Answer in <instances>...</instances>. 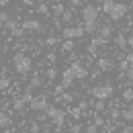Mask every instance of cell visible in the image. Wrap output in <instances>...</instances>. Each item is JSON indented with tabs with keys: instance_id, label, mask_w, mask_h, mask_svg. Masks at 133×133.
Returning <instances> with one entry per match:
<instances>
[{
	"instance_id": "cell-43",
	"label": "cell",
	"mask_w": 133,
	"mask_h": 133,
	"mask_svg": "<svg viewBox=\"0 0 133 133\" xmlns=\"http://www.w3.org/2000/svg\"><path fill=\"white\" fill-rule=\"evenodd\" d=\"M45 45H55V39H53V37H47V39H45Z\"/></svg>"
},
{
	"instance_id": "cell-26",
	"label": "cell",
	"mask_w": 133,
	"mask_h": 133,
	"mask_svg": "<svg viewBox=\"0 0 133 133\" xmlns=\"http://www.w3.org/2000/svg\"><path fill=\"white\" fill-rule=\"evenodd\" d=\"M45 76H47L49 80H53V78L57 76V70H55V68H47V72H45Z\"/></svg>"
},
{
	"instance_id": "cell-14",
	"label": "cell",
	"mask_w": 133,
	"mask_h": 133,
	"mask_svg": "<svg viewBox=\"0 0 133 133\" xmlns=\"http://www.w3.org/2000/svg\"><path fill=\"white\" fill-rule=\"evenodd\" d=\"M111 35H113V29L109 25H102L98 29V37H102V39H111Z\"/></svg>"
},
{
	"instance_id": "cell-13",
	"label": "cell",
	"mask_w": 133,
	"mask_h": 133,
	"mask_svg": "<svg viewBox=\"0 0 133 133\" xmlns=\"http://www.w3.org/2000/svg\"><path fill=\"white\" fill-rule=\"evenodd\" d=\"M43 84V78H41V74H37L35 72L33 76H31V82H29V88H39Z\"/></svg>"
},
{
	"instance_id": "cell-12",
	"label": "cell",
	"mask_w": 133,
	"mask_h": 133,
	"mask_svg": "<svg viewBox=\"0 0 133 133\" xmlns=\"http://www.w3.org/2000/svg\"><path fill=\"white\" fill-rule=\"evenodd\" d=\"M62 84H64V86H72V84H74V76H72V72H70V68H66V70H64V72H62Z\"/></svg>"
},
{
	"instance_id": "cell-31",
	"label": "cell",
	"mask_w": 133,
	"mask_h": 133,
	"mask_svg": "<svg viewBox=\"0 0 133 133\" xmlns=\"http://www.w3.org/2000/svg\"><path fill=\"white\" fill-rule=\"evenodd\" d=\"M123 74H125V78H127V80H133V66H129Z\"/></svg>"
},
{
	"instance_id": "cell-49",
	"label": "cell",
	"mask_w": 133,
	"mask_h": 133,
	"mask_svg": "<svg viewBox=\"0 0 133 133\" xmlns=\"http://www.w3.org/2000/svg\"><path fill=\"white\" fill-rule=\"evenodd\" d=\"M6 4H10V0H0V6H6Z\"/></svg>"
},
{
	"instance_id": "cell-9",
	"label": "cell",
	"mask_w": 133,
	"mask_h": 133,
	"mask_svg": "<svg viewBox=\"0 0 133 133\" xmlns=\"http://www.w3.org/2000/svg\"><path fill=\"white\" fill-rule=\"evenodd\" d=\"M21 27H23L25 31H43L41 21H37V18H25V21L21 23Z\"/></svg>"
},
{
	"instance_id": "cell-46",
	"label": "cell",
	"mask_w": 133,
	"mask_h": 133,
	"mask_svg": "<svg viewBox=\"0 0 133 133\" xmlns=\"http://www.w3.org/2000/svg\"><path fill=\"white\" fill-rule=\"evenodd\" d=\"M127 47H133V35H131V37H127Z\"/></svg>"
},
{
	"instance_id": "cell-1",
	"label": "cell",
	"mask_w": 133,
	"mask_h": 133,
	"mask_svg": "<svg viewBox=\"0 0 133 133\" xmlns=\"http://www.w3.org/2000/svg\"><path fill=\"white\" fill-rule=\"evenodd\" d=\"M98 15H100V8L94 4H86L82 8V21H84L86 33H94L98 29Z\"/></svg>"
},
{
	"instance_id": "cell-6",
	"label": "cell",
	"mask_w": 133,
	"mask_h": 133,
	"mask_svg": "<svg viewBox=\"0 0 133 133\" xmlns=\"http://www.w3.org/2000/svg\"><path fill=\"white\" fill-rule=\"evenodd\" d=\"M62 35L66 37V39H82L84 35H86V31H84V25H76V27H66L64 31H62Z\"/></svg>"
},
{
	"instance_id": "cell-40",
	"label": "cell",
	"mask_w": 133,
	"mask_h": 133,
	"mask_svg": "<svg viewBox=\"0 0 133 133\" xmlns=\"http://www.w3.org/2000/svg\"><path fill=\"white\" fill-rule=\"evenodd\" d=\"M39 131H41L39 123H33V125H31V133H39Z\"/></svg>"
},
{
	"instance_id": "cell-38",
	"label": "cell",
	"mask_w": 133,
	"mask_h": 133,
	"mask_svg": "<svg viewBox=\"0 0 133 133\" xmlns=\"http://www.w3.org/2000/svg\"><path fill=\"white\" fill-rule=\"evenodd\" d=\"M62 98L66 100V102H72V100H74V94H70V92H64V94H62Z\"/></svg>"
},
{
	"instance_id": "cell-45",
	"label": "cell",
	"mask_w": 133,
	"mask_h": 133,
	"mask_svg": "<svg viewBox=\"0 0 133 133\" xmlns=\"http://www.w3.org/2000/svg\"><path fill=\"white\" fill-rule=\"evenodd\" d=\"M70 4L76 8V6H80V4H82V0H70Z\"/></svg>"
},
{
	"instance_id": "cell-51",
	"label": "cell",
	"mask_w": 133,
	"mask_h": 133,
	"mask_svg": "<svg viewBox=\"0 0 133 133\" xmlns=\"http://www.w3.org/2000/svg\"><path fill=\"white\" fill-rule=\"evenodd\" d=\"M0 43H2V39H0Z\"/></svg>"
},
{
	"instance_id": "cell-32",
	"label": "cell",
	"mask_w": 133,
	"mask_h": 133,
	"mask_svg": "<svg viewBox=\"0 0 133 133\" xmlns=\"http://www.w3.org/2000/svg\"><path fill=\"white\" fill-rule=\"evenodd\" d=\"M64 92H66V86H64V84L59 82V86H55V94H57V96H62Z\"/></svg>"
},
{
	"instance_id": "cell-18",
	"label": "cell",
	"mask_w": 133,
	"mask_h": 133,
	"mask_svg": "<svg viewBox=\"0 0 133 133\" xmlns=\"http://www.w3.org/2000/svg\"><path fill=\"white\" fill-rule=\"evenodd\" d=\"M74 45H76L74 39H64V43H62V51H72V49H74Z\"/></svg>"
},
{
	"instance_id": "cell-47",
	"label": "cell",
	"mask_w": 133,
	"mask_h": 133,
	"mask_svg": "<svg viewBox=\"0 0 133 133\" xmlns=\"http://www.w3.org/2000/svg\"><path fill=\"white\" fill-rule=\"evenodd\" d=\"M125 59H127L129 64H133V51H131V53H129V55H127V57H125Z\"/></svg>"
},
{
	"instance_id": "cell-39",
	"label": "cell",
	"mask_w": 133,
	"mask_h": 133,
	"mask_svg": "<svg viewBox=\"0 0 133 133\" xmlns=\"http://www.w3.org/2000/svg\"><path fill=\"white\" fill-rule=\"evenodd\" d=\"M96 49H98L96 45H92V43L88 45V53H90V55H96Z\"/></svg>"
},
{
	"instance_id": "cell-10",
	"label": "cell",
	"mask_w": 133,
	"mask_h": 133,
	"mask_svg": "<svg viewBox=\"0 0 133 133\" xmlns=\"http://www.w3.org/2000/svg\"><path fill=\"white\" fill-rule=\"evenodd\" d=\"M96 66H98L100 72H109V70L113 68V62H111L109 57H98V59H96Z\"/></svg>"
},
{
	"instance_id": "cell-35",
	"label": "cell",
	"mask_w": 133,
	"mask_h": 133,
	"mask_svg": "<svg viewBox=\"0 0 133 133\" xmlns=\"http://www.w3.org/2000/svg\"><path fill=\"white\" fill-rule=\"evenodd\" d=\"M70 131H72V133H82V127H80L78 123H74V125L70 127Z\"/></svg>"
},
{
	"instance_id": "cell-33",
	"label": "cell",
	"mask_w": 133,
	"mask_h": 133,
	"mask_svg": "<svg viewBox=\"0 0 133 133\" xmlns=\"http://www.w3.org/2000/svg\"><path fill=\"white\" fill-rule=\"evenodd\" d=\"M70 115L74 117V119H80V115H82V111H80V109H70Z\"/></svg>"
},
{
	"instance_id": "cell-34",
	"label": "cell",
	"mask_w": 133,
	"mask_h": 133,
	"mask_svg": "<svg viewBox=\"0 0 133 133\" xmlns=\"http://www.w3.org/2000/svg\"><path fill=\"white\" fill-rule=\"evenodd\" d=\"M129 66H133V64H129L127 59H123V62L119 64V70H121V72H125V70H127V68H129Z\"/></svg>"
},
{
	"instance_id": "cell-5",
	"label": "cell",
	"mask_w": 133,
	"mask_h": 133,
	"mask_svg": "<svg viewBox=\"0 0 133 133\" xmlns=\"http://www.w3.org/2000/svg\"><path fill=\"white\" fill-rule=\"evenodd\" d=\"M45 115L51 119L53 125L64 127V123H66V113H64L62 109H57V107H47V109H45Z\"/></svg>"
},
{
	"instance_id": "cell-21",
	"label": "cell",
	"mask_w": 133,
	"mask_h": 133,
	"mask_svg": "<svg viewBox=\"0 0 133 133\" xmlns=\"http://www.w3.org/2000/svg\"><path fill=\"white\" fill-rule=\"evenodd\" d=\"M25 104H27V102H25L23 98H15V102H12V109L21 113V111H25Z\"/></svg>"
},
{
	"instance_id": "cell-22",
	"label": "cell",
	"mask_w": 133,
	"mask_h": 133,
	"mask_svg": "<svg viewBox=\"0 0 133 133\" xmlns=\"http://www.w3.org/2000/svg\"><path fill=\"white\" fill-rule=\"evenodd\" d=\"M121 117H123L125 121H133V107H129V109H123V111H121Z\"/></svg>"
},
{
	"instance_id": "cell-23",
	"label": "cell",
	"mask_w": 133,
	"mask_h": 133,
	"mask_svg": "<svg viewBox=\"0 0 133 133\" xmlns=\"http://www.w3.org/2000/svg\"><path fill=\"white\" fill-rule=\"evenodd\" d=\"M109 43V39H102V37H92V45H96V47H102V45H107Z\"/></svg>"
},
{
	"instance_id": "cell-19",
	"label": "cell",
	"mask_w": 133,
	"mask_h": 133,
	"mask_svg": "<svg viewBox=\"0 0 133 133\" xmlns=\"http://www.w3.org/2000/svg\"><path fill=\"white\" fill-rule=\"evenodd\" d=\"M123 100H125V102H133V86H129V88L123 90Z\"/></svg>"
},
{
	"instance_id": "cell-8",
	"label": "cell",
	"mask_w": 133,
	"mask_h": 133,
	"mask_svg": "<svg viewBox=\"0 0 133 133\" xmlns=\"http://www.w3.org/2000/svg\"><path fill=\"white\" fill-rule=\"evenodd\" d=\"M49 107V102H47V96H33V100L29 102V109L31 111H35V113H41V111H45Z\"/></svg>"
},
{
	"instance_id": "cell-42",
	"label": "cell",
	"mask_w": 133,
	"mask_h": 133,
	"mask_svg": "<svg viewBox=\"0 0 133 133\" xmlns=\"http://www.w3.org/2000/svg\"><path fill=\"white\" fill-rule=\"evenodd\" d=\"M8 12H0V23H6V21H8Z\"/></svg>"
},
{
	"instance_id": "cell-37",
	"label": "cell",
	"mask_w": 133,
	"mask_h": 133,
	"mask_svg": "<svg viewBox=\"0 0 133 133\" xmlns=\"http://www.w3.org/2000/svg\"><path fill=\"white\" fill-rule=\"evenodd\" d=\"M94 125H96V127H100V125H104V119H102L100 115H96V117H94Z\"/></svg>"
},
{
	"instance_id": "cell-30",
	"label": "cell",
	"mask_w": 133,
	"mask_h": 133,
	"mask_svg": "<svg viewBox=\"0 0 133 133\" xmlns=\"http://www.w3.org/2000/svg\"><path fill=\"white\" fill-rule=\"evenodd\" d=\"M94 109H96V113L104 111V100H98V98H96V102H94Z\"/></svg>"
},
{
	"instance_id": "cell-24",
	"label": "cell",
	"mask_w": 133,
	"mask_h": 133,
	"mask_svg": "<svg viewBox=\"0 0 133 133\" xmlns=\"http://www.w3.org/2000/svg\"><path fill=\"white\" fill-rule=\"evenodd\" d=\"M10 33H12V37H17V39H21V37L25 35V29H23V27H15V29H12Z\"/></svg>"
},
{
	"instance_id": "cell-2",
	"label": "cell",
	"mask_w": 133,
	"mask_h": 133,
	"mask_svg": "<svg viewBox=\"0 0 133 133\" xmlns=\"http://www.w3.org/2000/svg\"><path fill=\"white\" fill-rule=\"evenodd\" d=\"M12 68L17 70V74H21V76L31 74V72H33V59H31V55H27V53H23V51L15 53V55H12Z\"/></svg>"
},
{
	"instance_id": "cell-41",
	"label": "cell",
	"mask_w": 133,
	"mask_h": 133,
	"mask_svg": "<svg viewBox=\"0 0 133 133\" xmlns=\"http://www.w3.org/2000/svg\"><path fill=\"white\" fill-rule=\"evenodd\" d=\"M55 59H57V55H55V53H47V62H49V64H53Z\"/></svg>"
},
{
	"instance_id": "cell-7",
	"label": "cell",
	"mask_w": 133,
	"mask_h": 133,
	"mask_svg": "<svg viewBox=\"0 0 133 133\" xmlns=\"http://www.w3.org/2000/svg\"><path fill=\"white\" fill-rule=\"evenodd\" d=\"M70 72H72L74 80H84V78H88V70H86L80 62H72V64H70Z\"/></svg>"
},
{
	"instance_id": "cell-44",
	"label": "cell",
	"mask_w": 133,
	"mask_h": 133,
	"mask_svg": "<svg viewBox=\"0 0 133 133\" xmlns=\"http://www.w3.org/2000/svg\"><path fill=\"white\" fill-rule=\"evenodd\" d=\"M78 109H80V111H86V109H88V102H86V100H82V102H80V107H78Z\"/></svg>"
},
{
	"instance_id": "cell-48",
	"label": "cell",
	"mask_w": 133,
	"mask_h": 133,
	"mask_svg": "<svg viewBox=\"0 0 133 133\" xmlns=\"http://www.w3.org/2000/svg\"><path fill=\"white\" fill-rule=\"evenodd\" d=\"M23 4L25 6H33V0H23Z\"/></svg>"
},
{
	"instance_id": "cell-28",
	"label": "cell",
	"mask_w": 133,
	"mask_h": 133,
	"mask_svg": "<svg viewBox=\"0 0 133 133\" xmlns=\"http://www.w3.org/2000/svg\"><path fill=\"white\" fill-rule=\"evenodd\" d=\"M113 2H115V0H102V6H100V10H102V12H107V10L111 8V4H113Z\"/></svg>"
},
{
	"instance_id": "cell-36",
	"label": "cell",
	"mask_w": 133,
	"mask_h": 133,
	"mask_svg": "<svg viewBox=\"0 0 133 133\" xmlns=\"http://www.w3.org/2000/svg\"><path fill=\"white\" fill-rule=\"evenodd\" d=\"M86 133H98V127L92 123V125H88V127H86Z\"/></svg>"
},
{
	"instance_id": "cell-50",
	"label": "cell",
	"mask_w": 133,
	"mask_h": 133,
	"mask_svg": "<svg viewBox=\"0 0 133 133\" xmlns=\"http://www.w3.org/2000/svg\"><path fill=\"white\" fill-rule=\"evenodd\" d=\"M121 133H131V129H129V127H125V129H123Z\"/></svg>"
},
{
	"instance_id": "cell-27",
	"label": "cell",
	"mask_w": 133,
	"mask_h": 133,
	"mask_svg": "<svg viewBox=\"0 0 133 133\" xmlns=\"http://www.w3.org/2000/svg\"><path fill=\"white\" fill-rule=\"evenodd\" d=\"M37 12H39V15H47V12H49V6H47V4H39V6H37Z\"/></svg>"
},
{
	"instance_id": "cell-16",
	"label": "cell",
	"mask_w": 133,
	"mask_h": 133,
	"mask_svg": "<svg viewBox=\"0 0 133 133\" xmlns=\"http://www.w3.org/2000/svg\"><path fill=\"white\" fill-rule=\"evenodd\" d=\"M72 18H74V12H72V10H64V12L59 15V21H62V23H66V25L72 23Z\"/></svg>"
},
{
	"instance_id": "cell-4",
	"label": "cell",
	"mask_w": 133,
	"mask_h": 133,
	"mask_svg": "<svg viewBox=\"0 0 133 133\" xmlns=\"http://www.w3.org/2000/svg\"><path fill=\"white\" fill-rule=\"evenodd\" d=\"M113 90H115L113 84H98V86H92L90 88V94L98 100H107V98L113 96Z\"/></svg>"
},
{
	"instance_id": "cell-11",
	"label": "cell",
	"mask_w": 133,
	"mask_h": 133,
	"mask_svg": "<svg viewBox=\"0 0 133 133\" xmlns=\"http://www.w3.org/2000/svg\"><path fill=\"white\" fill-rule=\"evenodd\" d=\"M115 45H117V49L125 51L127 49V37H125L123 33H117L115 35Z\"/></svg>"
},
{
	"instance_id": "cell-15",
	"label": "cell",
	"mask_w": 133,
	"mask_h": 133,
	"mask_svg": "<svg viewBox=\"0 0 133 133\" xmlns=\"http://www.w3.org/2000/svg\"><path fill=\"white\" fill-rule=\"evenodd\" d=\"M10 123H12L10 115H8V113H4V111H0V127H8Z\"/></svg>"
},
{
	"instance_id": "cell-20",
	"label": "cell",
	"mask_w": 133,
	"mask_h": 133,
	"mask_svg": "<svg viewBox=\"0 0 133 133\" xmlns=\"http://www.w3.org/2000/svg\"><path fill=\"white\" fill-rule=\"evenodd\" d=\"M51 10H53V15H55V17H59V15H62V12L66 10V6H64L62 2H55V4L51 6Z\"/></svg>"
},
{
	"instance_id": "cell-17",
	"label": "cell",
	"mask_w": 133,
	"mask_h": 133,
	"mask_svg": "<svg viewBox=\"0 0 133 133\" xmlns=\"http://www.w3.org/2000/svg\"><path fill=\"white\" fill-rule=\"evenodd\" d=\"M10 88V78H6V76H0V92H6Z\"/></svg>"
},
{
	"instance_id": "cell-3",
	"label": "cell",
	"mask_w": 133,
	"mask_h": 133,
	"mask_svg": "<svg viewBox=\"0 0 133 133\" xmlns=\"http://www.w3.org/2000/svg\"><path fill=\"white\" fill-rule=\"evenodd\" d=\"M127 12H129V6H127V4H123V2H113V4H111V8L107 10V15H109L111 21H123Z\"/></svg>"
},
{
	"instance_id": "cell-25",
	"label": "cell",
	"mask_w": 133,
	"mask_h": 133,
	"mask_svg": "<svg viewBox=\"0 0 133 133\" xmlns=\"http://www.w3.org/2000/svg\"><path fill=\"white\" fill-rule=\"evenodd\" d=\"M4 27H6V29H8V31H12V29H15V27H18V23H17V21H12V18H8V21H6V23H4Z\"/></svg>"
},
{
	"instance_id": "cell-29",
	"label": "cell",
	"mask_w": 133,
	"mask_h": 133,
	"mask_svg": "<svg viewBox=\"0 0 133 133\" xmlns=\"http://www.w3.org/2000/svg\"><path fill=\"white\" fill-rule=\"evenodd\" d=\"M21 98H23V100H25V102H27V104H29V102L33 100V94H31V88H29V90H27V92H25V94H23Z\"/></svg>"
}]
</instances>
